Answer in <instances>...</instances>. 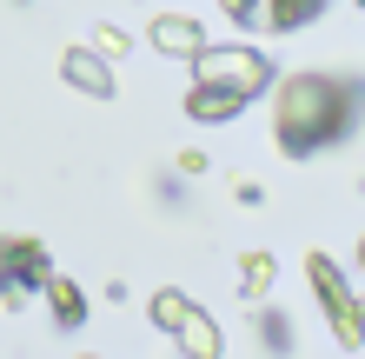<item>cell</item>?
I'll return each instance as SVG.
<instances>
[{
    "label": "cell",
    "mask_w": 365,
    "mask_h": 359,
    "mask_svg": "<svg viewBox=\"0 0 365 359\" xmlns=\"http://www.w3.org/2000/svg\"><path fill=\"white\" fill-rule=\"evenodd\" d=\"M173 340H180V353H186V359H220V353H226L220 320H212V313H200V306H186V320L173 326Z\"/></svg>",
    "instance_id": "6"
},
{
    "label": "cell",
    "mask_w": 365,
    "mask_h": 359,
    "mask_svg": "<svg viewBox=\"0 0 365 359\" xmlns=\"http://www.w3.org/2000/svg\"><path fill=\"white\" fill-rule=\"evenodd\" d=\"M359 266H365V240H359Z\"/></svg>",
    "instance_id": "16"
},
{
    "label": "cell",
    "mask_w": 365,
    "mask_h": 359,
    "mask_svg": "<svg viewBox=\"0 0 365 359\" xmlns=\"http://www.w3.org/2000/svg\"><path fill=\"white\" fill-rule=\"evenodd\" d=\"M186 306H192V300H186L180 286H160V293H153V306H146V313H153V326H160V333H173V326L186 320Z\"/></svg>",
    "instance_id": "12"
},
{
    "label": "cell",
    "mask_w": 365,
    "mask_h": 359,
    "mask_svg": "<svg viewBox=\"0 0 365 359\" xmlns=\"http://www.w3.org/2000/svg\"><path fill=\"white\" fill-rule=\"evenodd\" d=\"M359 7H365V0H359Z\"/></svg>",
    "instance_id": "19"
},
{
    "label": "cell",
    "mask_w": 365,
    "mask_h": 359,
    "mask_svg": "<svg viewBox=\"0 0 365 359\" xmlns=\"http://www.w3.org/2000/svg\"><path fill=\"white\" fill-rule=\"evenodd\" d=\"M246 107V100H232V93H220V87H206V80H192V87H186V113L192 120H232V113H240Z\"/></svg>",
    "instance_id": "8"
},
{
    "label": "cell",
    "mask_w": 365,
    "mask_h": 359,
    "mask_svg": "<svg viewBox=\"0 0 365 359\" xmlns=\"http://www.w3.org/2000/svg\"><path fill=\"white\" fill-rule=\"evenodd\" d=\"M226 20H240V27H259V0H220Z\"/></svg>",
    "instance_id": "15"
},
{
    "label": "cell",
    "mask_w": 365,
    "mask_h": 359,
    "mask_svg": "<svg viewBox=\"0 0 365 359\" xmlns=\"http://www.w3.org/2000/svg\"><path fill=\"white\" fill-rule=\"evenodd\" d=\"M87 359H93V353H87Z\"/></svg>",
    "instance_id": "20"
},
{
    "label": "cell",
    "mask_w": 365,
    "mask_h": 359,
    "mask_svg": "<svg viewBox=\"0 0 365 359\" xmlns=\"http://www.w3.org/2000/svg\"><path fill=\"white\" fill-rule=\"evenodd\" d=\"M192 74H200L206 87L232 93V100H259L266 80H272V60L252 54V47H200L192 54Z\"/></svg>",
    "instance_id": "2"
},
{
    "label": "cell",
    "mask_w": 365,
    "mask_h": 359,
    "mask_svg": "<svg viewBox=\"0 0 365 359\" xmlns=\"http://www.w3.org/2000/svg\"><path fill=\"white\" fill-rule=\"evenodd\" d=\"M40 280H47V253H40V240H7V253H0V306H20Z\"/></svg>",
    "instance_id": "3"
},
{
    "label": "cell",
    "mask_w": 365,
    "mask_h": 359,
    "mask_svg": "<svg viewBox=\"0 0 365 359\" xmlns=\"http://www.w3.org/2000/svg\"><path fill=\"white\" fill-rule=\"evenodd\" d=\"M359 107H365V93L352 87V80L312 67V74H292L286 87H279L272 133H279V146H286L292 160H306V153H319V146L346 140L352 120H359Z\"/></svg>",
    "instance_id": "1"
},
{
    "label": "cell",
    "mask_w": 365,
    "mask_h": 359,
    "mask_svg": "<svg viewBox=\"0 0 365 359\" xmlns=\"http://www.w3.org/2000/svg\"><path fill=\"white\" fill-rule=\"evenodd\" d=\"M93 54H100V60H120V54H126V34H120V27H100V34H93Z\"/></svg>",
    "instance_id": "14"
},
{
    "label": "cell",
    "mask_w": 365,
    "mask_h": 359,
    "mask_svg": "<svg viewBox=\"0 0 365 359\" xmlns=\"http://www.w3.org/2000/svg\"><path fill=\"white\" fill-rule=\"evenodd\" d=\"M40 286H47V306H53V320H60V326H80V320H87V300H80V286H73V280L47 273Z\"/></svg>",
    "instance_id": "10"
},
{
    "label": "cell",
    "mask_w": 365,
    "mask_h": 359,
    "mask_svg": "<svg viewBox=\"0 0 365 359\" xmlns=\"http://www.w3.org/2000/svg\"><path fill=\"white\" fill-rule=\"evenodd\" d=\"M20 7H27V0H20Z\"/></svg>",
    "instance_id": "18"
},
{
    "label": "cell",
    "mask_w": 365,
    "mask_h": 359,
    "mask_svg": "<svg viewBox=\"0 0 365 359\" xmlns=\"http://www.w3.org/2000/svg\"><path fill=\"white\" fill-rule=\"evenodd\" d=\"M146 40H153L160 54H180V60H192V54L206 47V27H200L192 14H160V20H153V34H146Z\"/></svg>",
    "instance_id": "5"
},
{
    "label": "cell",
    "mask_w": 365,
    "mask_h": 359,
    "mask_svg": "<svg viewBox=\"0 0 365 359\" xmlns=\"http://www.w3.org/2000/svg\"><path fill=\"white\" fill-rule=\"evenodd\" d=\"M326 313H332V340L339 346H365V293H359V300H352V293H339Z\"/></svg>",
    "instance_id": "9"
},
{
    "label": "cell",
    "mask_w": 365,
    "mask_h": 359,
    "mask_svg": "<svg viewBox=\"0 0 365 359\" xmlns=\"http://www.w3.org/2000/svg\"><path fill=\"white\" fill-rule=\"evenodd\" d=\"M106 67H113V60H100L93 47H67L60 54V74H67L80 93H93V100H113V74Z\"/></svg>",
    "instance_id": "4"
},
{
    "label": "cell",
    "mask_w": 365,
    "mask_h": 359,
    "mask_svg": "<svg viewBox=\"0 0 365 359\" xmlns=\"http://www.w3.org/2000/svg\"><path fill=\"white\" fill-rule=\"evenodd\" d=\"M0 253H7V233H0Z\"/></svg>",
    "instance_id": "17"
},
{
    "label": "cell",
    "mask_w": 365,
    "mask_h": 359,
    "mask_svg": "<svg viewBox=\"0 0 365 359\" xmlns=\"http://www.w3.org/2000/svg\"><path fill=\"white\" fill-rule=\"evenodd\" d=\"M240 293H246V300H266V293H272V280H279V260H272V253H246V260H240Z\"/></svg>",
    "instance_id": "11"
},
{
    "label": "cell",
    "mask_w": 365,
    "mask_h": 359,
    "mask_svg": "<svg viewBox=\"0 0 365 359\" xmlns=\"http://www.w3.org/2000/svg\"><path fill=\"white\" fill-rule=\"evenodd\" d=\"M306 280H312V293H319V306H332L339 293H346V286H339V266L326 260V253H312V260H306Z\"/></svg>",
    "instance_id": "13"
},
{
    "label": "cell",
    "mask_w": 365,
    "mask_h": 359,
    "mask_svg": "<svg viewBox=\"0 0 365 359\" xmlns=\"http://www.w3.org/2000/svg\"><path fill=\"white\" fill-rule=\"evenodd\" d=\"M319 14H326V0H259V27H272V34H292Z\"/></svg>",
    "instance_id": "7"
}]
</instances>
